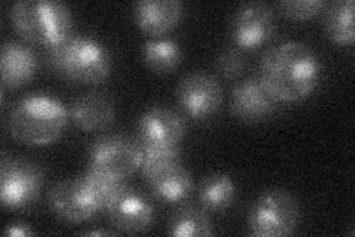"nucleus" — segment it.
I'll use <instances>...</instances> for the list:
<instances>
[{"mask_svg":"<svg viewBox=\"0 0 355 237\" xmlns=\"http://www.w3.org/2000/svg\"><path fill=\"white\" fill-rule=\"evenodd\" d=\"M49 205L58 218L73 224L92 220L101 211L80 177L55 184L49 191Z\"/></svg>","mask_w":355,"mask_h":237,"instance_id":"9d476101","label":"nucleus"},{"mask_svg":"<svg viewBox=\"0 0 355 237\" xmlns=\"http://www.w3.org/2000/svg\"><path fill=\"white\" fill-rule=\"evenodd\" d=\"M116 117L113 99L103 92L80 95L71 106V119L85 132H96L108 128Z\"/></svg>","mask_w":355,"mask_h":237,"instance_id":"dca6fc26","label":"nucleus"},{"mask_svg":"<svg viewBox=\"0 0 355 237\" xmlns=\"http://www.w3.org/2000/svg\"><path fill=\"white\" fill-rule=\"evenodd\" d=\"M275 33V15L265 2L243 3L232 15L230 35L240 49H257L268 42Z\"/></svg>","mask_w":355,"mask_h":237,"instance_id":"6e6552de","label":"nucleus"},{"mask_svg":"<svg viewBox=\"0 0 355 237\" xmlns=\"http://www.w3.org/2000/svg\"><path fill=\"white\" fill-rule=\"evenodd\" d=\"M280 101L263 86L258 76L244 79L231 92V113L241 122L259 123L270 119Z\"/></svg>","mask_w":355,"mask_h":237,"instance_id":"f8f14e48","label":"nucleus"},{"mask_svg":"<svg viewBox=\"0 0 355 237\" xmlns=\"http://www.w3.org/2000/svg\"><path fill=\"white\" fill-rule=\"evenodd\" d=\"M324 28L327 36L339 44H352L354 31V0H336L324 8Z\"/></svg>","mask_w":355,"mask_h":237,"instance_id":"aec40b11","label":"nucleus"},{"mask_svg":"<svg viewBox=\"0 0 355 237\" xmlns=\"http://www.w3.org/2000/svg\"><path fill=\"white\" fill-rule=\"evenodd\" d=\"M154 196L166 203L185 200L193 191V177L182 162L172 163L146 177Z\"/></svg>","mask_w":355,"mask_h":237,"instance_id":"f3484780","label":"nucleus"},{"mask_svg":"<svg viewBox=\"0 0 355 237\" xmlns=\"http://www.w3.org/2000/svg\"><path fill=\"white\" fill-rule=\"evenodd\" d=\"M185 135V122L176 111L151 107L138 120V141L142 147L178 145Z\"/></svg>","mask_w":355,"mask_h":237,"instance_id":"ddd939ff","label":"nucleus"},{"mask_svg":"<svg viewBox=\"0 0 355 237\" xmlns=\"http://www.w3.org/2000/svg\"><path fill=\"white\" fill-rule=\"evenodd\" d=\"M10 19L19 35L31 43L53 48L70 36L73 17L60 0H18Z\"/></svg>","mask_w":355,"mask_h":237,"instance_id":"20e7f679","label":"nucleus"},{"mask_svg":"<svg viewBox=\"0 0 355 237\" xmlns=\"http://www.w3.org/2000/svg\"><path fill=\"white\" fill-rule=\"evenodd\" d=\"M216 69L222 77L232 81L246 69V61H244V56L239 49H227L218 56Z\"/></svg>","mask_w":355,"mask_h":237,"instance_id":"393cba45","label":"nucleus"},{"mask_svg":"<svg viewBox=\"0 0 355 237\" xmlns=\"http://www.w3.org/2000/svg\"><path fill=\"white\" fill-rule=\"evenodd\" d=\"M83 184L98 203L99 209H107L121 190L126 187L123 178L108 175L89 166L87 171L80 177Z\"/></svg>","mask_w":355,"mask_h":237,"instance_id":"4be33fe9","label":"nucleus"},{"mask_svg":"<svg viewBox=\"0 0 355 237\" xmlns=\"http://www.w3.org/2000/svg\"><path fill=\"white\" fill-rule=\"evenodd\" d=\"M176 98L187 116L203 120L219 110L224 92L216 77L205 72H193L178 85Z\"/></svg>","mask_w":355,"mask_h":237,"instance_id":"1a4fd4ad","label":"nucleus"},{"mask_svg":"<svg viewBox=\"0 0 355 237\" xmlns=\"http://www.w3.org/2000/svg\"><path fill=\"white\" fill-rule=\"evenodd\" d=\"M327 2L324 0H282L279 3L282 13L296 21L309 19L323 13Z\"/></svg>","mask_w":355,"mask_h":237,"instance_id":"b1692460","label":"nucleus"},{"mask_svg":"<svg viewBox=\"0 0 355 237\" xmlns=\"http://www.w3.org/2000/svg\"><path fill=\"white\" fill-rule=\"evenodd\" d=\"M48 61L58 76L71 82L96 85L111 73V55L105 44L87 35L69 36L49 48Z\"/></svg>","mask_w":355,"mask_h":237,"instance_id":"7ed1b4c3","label":"nucleus"},{"mask_svg":"<svg viewBox=\"0 0 355 237\" xmlns=\"http://www.w3.org/2000/svg\"><path fill=\"white\" fill-rule=\"evenodd\" d=\"M43 169L22 157H5L0 166V202L6 209H22L40 196Z\"/></svg>","mask_w":355,"mask_h":237,"instance_id":"423d86ee","label":"nucleus"},{"mask_svg":"<svg viewBox=\"0 0 355 237\" xmlns=\"http://www.w3.org/2000/svg\"><path fill=\"white\" fill-rule=\"evenodd\" d=\"M85 234H87V236H105V234H108V231H104V230H92V231H86Z\"/></svg>","mask_w":355,"mask_h":237,"instance_id":"bb28decb","label":"nucleus"},{"mask_svg":"<svg viewBox=\"0 0 355 237\" xmlns=\"http://www.w3.org/2000/svg\"><path fill=\"white\" fill-rule=\"evenodd\" d=\"M39 67L36 52L28 44L10 40L0 51V73L3 88L17 89L27 85L35 77Z\"/></svg>","mask_w":355,"mask_h":237,"instance_id":"4468645a","label":"nucleus"},{"mask_svg":"<svg viewBox=\"0 0 355 237\" xmlns=\"http://www.w3.org/2000/svg\"><path fill=\"white\" fill-rule=\"evenodd\" d=\"M144 150L138 140L113 133L96 138L89 147V166L117 178H126L142 165Z\"/></svg>","mask_w":355,"mask_h":237,"instance_id":"0eeeda50","label":"nucleus"},{"mask_svg":"<svg viewBox=\"0 0 355 237\" xmlns=\"http://www.w3.org/2000/svg\"><path fill=\"white\" fill-rule=\"evenodd\" d=\"M107 212L111 224L128 234L144 233L154 220V206L150 197L128 186L110 203Z\"/></svg>","mask_w":355,"mask_h":237,"instance_id":"9b49d317","label":"nucleus"},{"mask_svg":"<svg viewBox=\"0 0 355 237\" xmlns=\"http://www.w3.org/2000/svg\"><path fill=\"white\" fill-rule=\"evenodd\" d=\"M321 76V64L308 44L288 40L266 51L259 63V81L286 103L305 99L313 94Z\"/></svg>","mask_w":355,"mask_h":237,"instance_id":"f257e3e1","label":"nucleus"},{"mask_svg":"<svg viewBox=\"0 0 355 237\" xmlns=\"http://www.w3.org/2000/svg\"><path fill=\"white\" fill-rule=\"evenodd\" d=\"M69 125V110L48 92H31L19 98L8 115V129L21 144L44 147L61 138Z\"/></svg>","mask_w":355,"mask_h":237,"instance_id":"f03ea898","label":"nucleus"},{"mask_svg":"<svg viewBox=\"0 0 355 237\" xmlns=\"http://www.w3.org/2000/svg\"><path fill=\"white\" fill-rule=\"evenodd\" d=\"M144 156H142V174L144 177L150 175L151 172L157 171L164 166H169L172 163L182 162L181 159V150L178 145L172 147H142Z\"/></svg>","mask_w":355,"mask_h":237,"instance_id":"5701e85b","label":"nucleus"},{"mask_svg":"<svg viewBox=\"0 0 355 237\" xmlns=\"http://www.w3.org/2000/svg\"><path fill=\"white\" fill-rule=\"evenodd\" d=\"M182 13L180 0H139L133 8V18L146 35L157 38L176 27Z\"/></svg>","mask_w":355,"mask_h":237,"instance_id":"2eb2a0df","label":"nucleus"},{"mask_svg":"<svg viewBox=\"0 0 355 237\" xmlns=\"http://www.w3.org/2000/svg\"><path fill=\"white\" fill-rule=\"evenodd\" d=\"M31 234H33V230L30 229V225L19 221L8 224L5 229V236L8 237H27Z\"/></svg>","mask_w":355,"mask_h":237,"instance_id":"a878e982","label":"nucleus"},{"mask_svg":"<svg viewBox=\"0 0 355 237\" xmlns=\"http://www.w3.org/2000/svg\"><path fill=\"white\" fill-rule=\"evenodd\" d=\"M301 208L297 200L282 188L262 193L249 212V229L258 237L291 236L299 224Z\"/></svg>","mask_w":355,"mask_h":237,"instance_id":"39448f33","label":"nucleus"},{"mask_svg":"<svg viewBox=\"0 0 355 237\" xmlns=\"http://www.w3.org/2000/svg\"><path fill=\"white\" fill-rule=\"evenodd\" d=\"M168 233L176 237H203L210 236L214 231L210 220L203 209L182 206L173 213Z\"/></svg>","mask_w":355,"mask_h":237,"instance_id":"412c9836","label":"nucleus"},{"mask_svg":"<svg viewBox=\"0 0 355 237\" xmlns=\"http://www.w3.org/2000/svg\"><path fill=\"white\" fill-rule=\"evenodd\" d=\"M236 184L227 174L207 175L198 188V202L205 209L212 212L227 211L236 200Z\"/></svg>","mask_w":355,"mask_h":237,"instance_id":"6ab92c4d","label":"nucleus"},{"mask_svg":"<svg viewBox=\"0 0 355 237\" xmlns=\"http://www.w3.org/2000/svg\"><path fill=\"white\" fill-rule=\"evenodd\" d=\"M142 58L148 69L155 74H169L182 61V48L171 38H151L142 47Z\"/></svg>","mask_w":355,"mask_h":237,"instance_id":"a211bd4d","label":"nucleus"}]
</instances>
